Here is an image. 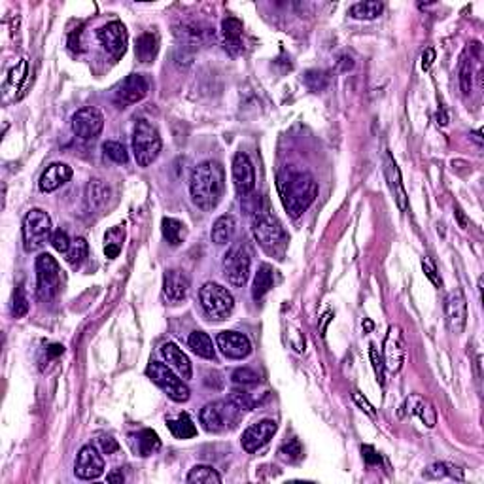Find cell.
Segmentation results:
<instances>
[{
  "instance_id": "1",
  "label": "cell",
  "mask_w": 484,
  "mask_h": 484,
  "mask_svg": "<svg viewBox=\"0 0 484 484\" xmlns=\"http://www.w3.org/2000/svg\"><path fill=\"white\" fill-rule=\"evenodd\" d=\"M277 187L286 212L292 218L303 216L318 197V184L313 178V174L305 171H295L292 167L280 171Z\"/></svg>"
},
{
  "instance_id": "2",
  "label": "cell",
  "mask_w": 484,
  "mask_h": 484,
  "mask_svg": "<svg viewBox=\"0 0 484 484\" xmlns=\"http://www.w3.org/2000/svg\"><path fill=\"white\" fill-rule=\"evenodd\" d=\"M225 192V171L218 161H205L197 165L189 178L192 201L201 210H214L220 205Z\"/></svg>"
},
{
  "instance_id": "3",
  "label": "cell",
  "mask_w": 484,
  "mask_h": 484,
  "mask_svg": "<svg viewBox=\"0 0 484 484\" xmlns=\"http://www.w3.org/2000/svg\"><path fill=\"white\" fill-rule=\"evenodd\" d=\"M252 233L256 236L257 244L269 256H284L286 248H288V233L284 231V225L269 208L256 210V214L252 216Z\"/></svg>"
},
{
  "instance_id": "4",
  "label": "cell",
  "mask_w": 484,
  "mask_h": 484,
  "mask_svg": "<svg viewBox=\"0 0 484 484\" xmlns=\"http://www.w3.org/2000/svg\"><path fill=\"white\" fill-rule=\"evenodd\" d=\"M161 151V136L150 121L138 120L133 129V153L140 167H150Z\"/></svg>"
},
{
  "instance_id": "5",
  "label": "cell",
  "mask_w": 484,
  "mask_h": 484,
  "mask_svg": "<svg viewBox=\"0 0 484 484\" xmlns=\"http://www.w3.org/2000/svg\"><path fill=\"white\" fill-rule=\"evenodd\" d=\"M61 267L55 257L50 254H40L36 257V293L38 299L50 303L61 292Z\"/></svg>"
},
{
  "instance_id": "6",
  "label": "cell",
  "mask_w": 484,
  "mask_h": 484,
  "mask_svg": "<svg viewBox=\"0 0 484 484\" xmlns=\"http://www.w3.org/2000/svg\"><path fill=\"white\" fill-rule=\"evenodd\" d=\"M199 301L205 314L210 320L216 322L225 320L235 308V299H233L231 292L221 284H216V282H207L201 288Z\"/></svg>"
},
{
  "instance_id": "7",
  "label": "cell",
  "mask_w": 484,
  "mask_h": 484,
  "mask_svg": "<svg viewBox=\"0 0 484 484\" xmlns=\"http://www.w3.org/2000/svg\"><path fill=\"white\" fill-rule=\"evenodd\" d=\"M250 265H252V252L248 244L244 241L233 242L227 254L223 256V274L229 284L236 288L246 284L250 277Z\"/></svg>"
},
{
  "instance_id": "8",
  "label": "cell",
  "mask_w": 484,
  "mask_h": 484,
  "mask_svg": "<svg viewBox=\"0 0 484 484\" xmlns=\"http://www.w3.org/2000/svg\"><path fill=\"white\" fill-rule=\"evenodd\" d=\"M51 239V218L42 208H32L23 220V242L27 252L42 248Z\"/></svg>"
},
{
  "instance_id": "9",
  "label": "cell",
  "mask_w": 484,
  "mask_h": 484,
  "mask_svg": "<svg viewBox=\"0 0 484 484\" xmlns=\"http://www.w3.org/2000/svg\"><path fill=\"white\" fill-rule=\"evenodd\" d=\"M146 375L151 378V382L157 384L163 390L172 401L176 403H184L189 399V388L184 380H180L169 365H165L161 362H150V365L146 367Z\"/></svg>"
},
{
  "instance_id": "10",
  "label": "cell",
  "mask_w": 484,
  "mask_h": 484,
  "mask_svg": "<svg viewBox=\"0 0 484 484\" xmlns=\"http://www.w3.org/2000/svg\"><path fill=\"white\" fill-rule=\"evenodd\" d=\"M239 409L225 401H214V403H207L201 409L199 420L203 427L210 431V434H220L227 427L235 426L236 418H239Z\"/></svg>"
},
{
  "instance_id": "11",
  "label": "cell",
  "mask_w": 484,
  "mask_h": 484,
  "mask_svg": "<svg viewBox=\"0 0 484 484\" xmlns=\"http://www.w3.org/2000/svg\"><path fill=\"white\" fill-rule=\"evenodd\" d=\"M445 322L452 335L463 333L467 324V299L462 288H456L445 299Z\"/></svg>"
},
{
  "instance_id": "12",
  "label": "cell",
  "mask_w": 484,
  "mask_h": 484,
  "mask_svg": "<svg viewBox=\"0 0 484 484\" xmlns=\"http://www.w3.org/2000/svg\"><path fill=\"white\" fill-rule=\"evenodd\" d=\"M97 38H99L100 46L106 50L108 55L114 59V61H118V59L125 55L129 36L125 25L121 21H110L104 27H100L97 30Z\"/></svg>"
},
{
  "instance_id": "13",
  "label": "cell",
  "mask_w": 484,
  "mask_h": 484,
  "mask_svg": "<svg viewBox=\"0 0 484 484\" xmlns=\"http://www.w3.org/2000/svg\"><path fill=\"white\" fill-rule=\"evenodd\" d=\"M71 125L74 135L80 136L82 140H91L95 136H99L104 127V115L95 106L80 108L78 112L72 115Z\"/></svg>"
},
{
  "instance_id": "14",
  "label": "cell",
  "mask_w": 484,
  "mask_h": 484,
  "mask_svg": "<svg viewBox=\"0 0 484 484\" xmlns=\"http://www.w3.org/2000/svg\"><path fill=\"white\" fill-rule=\"evenodd\" d=\"M148 89H150V84H148V80L144 78L142 74H131V76H127V78L123 80L120 86H118V89H115V106H133V104L140 102V100L148 95Z\"/></svg>"
},
{
  "instance_id": "15",
  "label": "cell",
  "mask_w": 484,
  "mask_h": 484,
  "mask_svg": "<svg viewBox=\"0 0 484 484\" xmlns=\"http://www.w3.org/2000/svg\"><path fill=\"white\" fill-rule=\"evenodd\" d=\"M407 356L405 337L399 326H390L384 341V367L390 373H398L403 367Z\"/></svg>"
},
{
  "instance_id": "16",
  "label": "cell",
  "mask_w": 484,
  "mask_h": 484,
  "mask_svg": "<svg viewBox=\"0 0 484 484\" xmlns=\"http://www.w3.org/2000/svg\"><path fill=\"white\" fill-rule=\"evenodd\" d=\"M277 422L274 420H261V422H256V424H252L250 427H246L244 429V434H242V449L246 450L248 454H254V452H257L259 449H263L267 443L271 441L272 435L277 434Z\"/></svg>"
},
{
  "instance_id": "17",
  "label": "cell",
  "mask_w": 484,
  "mask_h": 484,
  "mask_svg": "<svg viewBox=\"0 0 484 484\" xmlns=\"http://www.w3.org/2000/svg\"><path fill=\"white\" fill-rule=\"evenodd\" d=\"M174 35L185 46H205L207 42L214 40V29L203 19H185L180 21V25L174 29Z\"/></svg>"
},
{
  "instance_id": "18",
  "label": "cell",
  "mask_w": 484,
  "mask_h": 484,
  "mask_svg": "<svg viewBox=\"0 0 484 484\" xmlns=\"http://www.w3.org/2000/svg\"><path fill=\"white\" fill-rule=\"evenodd\" d=\"M74 473L82 481H93V478H99L104 473V460L93 445H86L84 449L80 450L78 458H76V465H74Z\"/></svg>"
},
{
  "instance_id": "19",
  "label": "cell",
  "mask_w": 484,
  "mask_h": 484,
  "mask_svg": "<svg viewBox=\"0 0 484 484\" xmlns=\"http://www.w3.org/2000/svg\"><path fill=\"white\" fill-rule=\"evenodd\" d=\"M233 182H235V189L241 197L250 195L256 187V171H254V165L250 161V157L244 151H239L233 157Z\"/></svg>"
},
{
  "instance_id": "20",
  "label": "cell",
  "mask_w": 484,
  "mask_h": 484,
  "mask_svg": "<svg viewBox=\"0 0 484 484\" xmlns=\"http://www.w3.org/2000/svg\"><path fill=\"white\" fill-rule=\"evenodd\" d=\"M216 342H218L221 354L229 360H244L252 354L250 339L246 335L236 333V331H221Z\"/></svg>"
},
{
  "instance_id": "21",
  "label": "cell",
  "mask_w": 484,
  "mask_h": 484,
  "mask_svg": "<svg viewBox=\"0 0 484 484\" xmlns=\"http://www.w3.org/2000/svg\"><path fill=\"white\" fill-rule=\"evenodd\" d=\"M401 416H416L420 418L422 424L426 427H434L437 424V411H435L434 403L427 398L420 395V393H411L409 398L403 401L401 405Z\"/></svg>"
},
{
  "instance_id": "22",
  "label": "cell",
  "mask_w": 484,
  "mask_h": 484,
  "mask_svg": "<svg viewBox=\"0 0 484 484\" xmlns=\"http://www.w3.org/2000/svg\"><path fill=\"white\" fill-rule=\"evenodd\" d=\"M189 293V278L180 269H171L163 277V297L169 305H178Z\"/></svg>"
},
{
  "instance_id": "23",
  "label": "cell",
  "mask_w": 484,
  "mask_h": 484,
  "mask_svg": "<svg viewBox=\"0 0 484 484\" xmlns=\"http://www.w3.org/2000/svg\"><path fill=\"white\" fill-rule=\"evenodd\" d=\"M384 174L386 180H388V185H390V192L393 193V199L398 203L399 210L405 212L409 208V199H407L405 185L401 182V172H399L398 163L393 161V157L390 153L384 156Z\"/></svg>"
},
{
  "instance_id": "24",
  "label": "cell",
  "mask_w": 484,
  "mask_h": 484,
  "mask_svg": "<svg viewBox=\"0 0 484 484\" xmlns=\"http://www.w3.org/2000/svg\"><path fill=\"white\" fill-rule=\"evenodd\" d=\"M72 178V169L68 165L64 163H53L50 165L44 174L40 176V182H38V187L42 193H51L59 189L61 185H64L68 180Z\"/></svg>"
},
{
  "instance_id": "25",
  "label": "cell",
  "mask_w": 484,
  "mask_h": 484,
  "mask_svg": "<svg viewBox=\"0 0 484 484\" xmlns=\"http://www.w3.org/2000/svg\"><path fill=\"white\" fill-rule=\"evenodd\" d=\"M161 354H163V357L167 360V365L176 371L180 377L192 378V362H189V357L185 356L184 352H182L174 342H165L163 346H161Z\"/></svg>"
},
{
  "instance_id": "26",
  "label": "cell",
  "mask_w": 484,
  "mask_h": 484,
  "mask_svg": "<svg viewBox=\"0 0 484 484\" xmlns=\"http://www.w3.org/2000/svg\"><path fill=\"white\" fill-rule=\"evenodd\" d=\"M242 21L236 19V17H227L221 21V36H223V44H225V50L231 53V55H239L242 53Z\"/></svg>"
},
{
  "instance_id": "27",
  "label": "cell",
  "mask_w": 484,
  "mask_h": 484,
  "mask_svg": "<svg viewBox=\"0 0 484 484\" xmlns=\"http://www.w3.org/2000/svg\"><path fill=\"white\" fill-rule=\"evenodd\" d=\"M110 199V187L102 180H91L86 187V208L89 212L100 210Z\"/></svg>"
},
{
  "instance_id": "28",
  "label": "cell",
  "mask_w": 484,
  "mask_h": 484,
  "mask_svg": "<svg viewBox=\"0 0 484 484\" xmlns=\"http://www.w3.org/2000/svg\"><path fill=\"white\" fill-rule=\"evenodd\" d=\"M236 231V221L231 214H225V216H220L218 220L214 221L212 231H210V236H212L214 244L218 246H223V244H229L233 241Z\"/></svg>"
},
{
  "instance_id": "29",
  "label": "cell",
  "mask_w": 484,
  "mask_h": 484,
  "mask_svg": "<svg viewBox=\"0 0 484 484\" xmlns=\"http://www.w3.org/2000/svg\"><path fill=\"white\" fill-rule=\"evenodd\" d=\"M272 284H274V271H272L271 265L263 263L256 272V278H254V284H252V297L256 301H261L271 292Z\"/></svg>"
},
{
  "instance_id": "30",
  "label": "cell",
  "mask_w": 484,
  "mask_h": 484,
  "mask_svg": "<svg viewBox=\"0 0 484 484\" xmlns=\"http://www.w3.org/2000/svg\"><path fill=\"white\" fill-rule=\"evenodd\" d=\"M159 51V38L156 32H144L136 40V59L140 63H151Z\"/></svg>"
},
{
  "instance_id": "31",
  "label": "cell",
  "mask_w": 484,
  "mask_h": 484,
  "mask_svg": "<svg viewBox=\"0 0 484 484\" xmlns=\"http://www.w3.org/2000/svg\"><path fill=\"white\" fill-rule=\"evenodd\" d=\"M136 443L133 445V449L138 456H151L156 454L157 450L161 449V439L153 429H142L140 434H136Z\"/></svg>"
},
{
  "instance_id": "32",
  "label": "cell",
  "mask_w": 484,
  "mask_h": 484,
  "mask_svg": "<svg viewBox=\"0 0 484 484\" xmlns=\"http://www.w3.org/2000/svg\"><path fill=\"white\" fill-rule=\"evenodd\" d=\"M187 344L197 356L205 357V360H214V356H216L212 339L205 331H192V335L187 337Z\"/></svg>"
},
{
  "instance_id": "33",
  "label": "cell",
  "mask_w": 484,
  "mask_h": 484,
  "mask_svg": "<svg viewBox=\"0 0 484 484\" xmlns=\"http://www.w3.org/2000/svg\"><path fill=\"white\" fill-rule=\"evenodd\" d=\"M161 229H163L165 241L169 242L171 246H180L187 236V229H185L184 223L180 220H174V218H163Z\"/></svg>"
},
{
  "instance_id": "34",
  "label": "cell",
  "mask_w": 484,
  "mask_h": 484,
  "mask_svg": "<svg viewBox=\"0 0 484 484\" xmlns=\"http://www.w3.org/2000/svg\"><path fill=\"white\" fill-rule=\"evenodd\" d=\"M382 10H384L382 2H378V0H365V2H357V4L350 8V15L354 19L371 21V19H377L378 15L382 14Z\"/></svg>"
},
{
  "instance_id": "35",
  "label": "cell",
  "mask_w": 484,
  "mask_h": 484,
  "mask_svg": "<svg viewBox=\"0 0 484 484\" xmlns=\"http://www.w3.org/2000/svg\"><path fill=\"white\" fill-rule=\"evenodd\" d=\"M167 426L176 439H192L197 435V427L187 414H180L174 420H167Z\"/></svg>"
},
{
  "instance_id": "36",
  "label": "cell",
  "mask_w": 484,
  "mask_h": 484,
  "mask_svg": "<svg viewBox=\"0 0 484 484\" xmlns=\"http://www.w3.org/2000/svg\"><path fill=\"white\" fill-rule=\"evenodd\" d=\"M27 76H29V61L27 59H21L19 63L15 64L14 68H12V72H10V76H8L6 84H4V91H21L23 89V84H25V80H27Z\"/></svg>"
},
{
  "instance_id": "37",
  "label": "cell",
  "mask_w": 484,
  "mask_h": 484,
  "mask_svg": "<svg viewBox=\"0 0 484 484\" xmlns=\"http://www.w3.org/2000/svg\"><path fill=\"white\" fill-rule=\"evenodd\" d=\"M123 239H125V231L120 225L106 231V235H104V254H106L108 259H115L120 256L121 248H123Z\"/></svg>"
},
{
  "instance_id": "38",
  "label": "cell",
  "mask_w": 484,
  "mask_h": 484,
  "mask_svg": "<svg viewBox=\"0 0 484 484\" xmlns=\"http://www.w3.org/2000/svg\"><path fill=\"white\" fill-rule=\"evenodd\" d=\"M187 483L192 484H220L221 477L218 471L210 467V465H195L189 475H187Z\"/></svg>"
},
{
  "instance_id": "39",
  "label": "cell",
  "mask_w": 484,
  "mask_h": 484,
  "mask_svg": "<svg viewBox=\"0 0 484 484\" xmlns=\"http://www.w3.org/2000/svg\"><path fill=\"white\" fill-rule=\"evenodd\" d=\"M87 254H89V244H87L86 239L78 236V239H74L71 242V248L66 252V263L74 267V269H78L80 265L87 259Z\"/></svg>"
},
{
  "instance_id": "40",
  "label": "cell",
  "mask_w": 484,
  "mask_h": 484,
  "mask_svg": "<svg viewBox=\"0 0 484 484\" xmlns=\"http://www.w3.org/2000/svg\"><path fill=\"white\" fill-rule=\"evenodd\" d=\"M278 456L280 460H284L286 463H297L301 462L303 458V447L297 439H290L288 443H284L280 450H278Z\"/></svg>"
},
{
  "instance_id": "41",
  "label": "cell",
  "mask_w": 484,
  "mask_h": 484,
  "mask_svg": "<svg viewBox=\"0 0 484 484\" xmlns=\"http://www.w3.org/2000/svg\"><path fill=\"white\" fill-rule=\"evenodd\" d=\"M227 401L233 407H236L241 413H244V411H252L254 405H256V399L252 398V393L246 392V390H231L227 395Z\"/></svg>"
},
{
  "instance_id": "42",
  "label": "cell",
  "mask_w": 484,
  "mask_h": 484,
  "mask_svg": "<svg viewBox=\"0 0 484 484\" xmlns=\"http://www.w3.org/2000/svg\"><path fill=\"white\" fill-rule=\"evenodd\" d=\"M305 84L313 91H324L329 86L328 72L324 71H308L305 74Z\"/></svg>"
},
{
  "instance_id": "43",
  "label": "cell",
  "mask_w": 484,
  "mask_h": 484,
  "mask_svg": "<svg viewBox=\"0 0 484 484\" xmlns=\"http://www.w3.org/2000/svg\"><path fill=\"white\" fill-rule=\"evenodd\" d=\"M231 380L239 386H256L259 384V375L250 367H239V369L233 371Z\"/></svg>"
},
{
  "instance_id": "44",
  "label": "cell",
  "mask_w": 484,
  "mask_h": 484,
  "mask_svg": "<svg viewBox=\"0 0 484 484\" xmlns=\"http://www.w3.org/2000/svg\"><path fill=\"white\" fill-rule=\"evenodd\" d=\"M102 150H104V153H106L114 163H127L129 161V153L123 144L114 142V140H108V142L102 144Z\"/></svg>"
},
{
  "instance_id": "45",
  "label": "cell",
  "mask_w": 484,
  "mask_h": 484,
  "mask_svg": "<svg viewBox=\"0 0 484 484\" xmlns=\"http://www.w3.org/2000/svg\"><path fill=\"white\" fill-rule=\"evenodd\" d=\"M471 87H473V68H471L469 59L463 55L460 63V89L463 95H469Z\"/></svg>"
},
{
  "instance_id": "46",
  "label": "cell",
  "mask_w": 484,
  "mask_h": 484,
  "mask_svg": "<svg viewBox=\"0 0 484 484\" xmlns=\"http://www.w3.org/2000/svg\"><path fill=\"white\" fill-rule=\"evenodd\" d=\"M12 313H14L15 318H23L25 314L29 313V301H27V295H25V288H23V286H17V288H15Z\"/></svg>"
},
{
  "instance_id": "47",
  "label": "cell",
  "mask_w": 484,
  "mask_h": 484,
  "mask_svg": "<svg viewBox=\"0 0 484 484\" xmlns=\"http://www.w3.org/2000/svg\"><path fill=\"white\" fill-rule=\"evenodd\" d=\"M50 242H51V246L57 250V252H61V254H66L68 248H71V239H68V235H66V231H64V229L53 231V233H51Z\"/></svg>"
},
{
  "instance_id": "48",
  "label": "cell",
  "mask_w": 484,
  "mask_h": 484,
  "mask_svg": "<svg viewBox=\"0 0 484 484\" xmlns=\"http://www.w3.org/2000/svg\"><path fill=\"white\" fill-rule=\"evenodd\" d=\"M422 269H424V274H426L431 282H434V286H441L443 280L441 277H439V272H437V267H435L434 259L431 257H424L422 259Z\"/></svg>"
},
{
  "instance_id": "49",
  "label": "cell",
  "mask_w": 484,
  "mask_h": 484,
  "mask_svg": "<svg viewBox=\"0 0 484 484\" xmlns=\"http://www.w3.org/2000/svg\"><path fill=\"white\" fill-rule=\"evenodd\" d=\"M369 352H371V362H373V367H375V373H377L378 382H380V384H384V362L380 360V354H378L377 348H375V344H371Z\"/></svg>"
},
{
  "instance_id": "50",
  "label": "cell",
  "mask_w": 484,
  "mask_h": 484,
  "mask_svg": "<svg viewBox=\"0 0 484 484\" xmlns=\"http://www.w3.org/2000/svg\"><path fill=\"white\" fill-rule=\"evenodd\" d=\"M99 445L100 449H102V452L104 454H114V452H118L120 450V445H118V441H115L114 437H110V435H102L99 439Z\"/></svg>"
},
{
  "instance_id": "51",
  "label": "cell",
  "mask_w": 484,
  "mask_h": 484,
  "mask_svg": "<svg viewBox=\"0 0 484 484\" xmlns=\"http://www.w3.org/2000/svg\"><path fill=\"white\" fill-rule=\"evenodd\" d=\"M362 452H363V460L369 463V465H373V463H380V456L377 454V450L373 449V447H363Z\"/></svg>"
},
{
  "instance_id": "52",
  "label": "cell",
  "mask_w": 484,
  "mask_h": 484,
  "mask_svg": "<svg viewBox=\"0 0 484 484\" xmlns=\"http://www.w3.org/2000/svg\"><path fill=\"white\" fill-rule=\"evenodd\" d=\"M354 401H356L357 405L362 407L363 411H365V413L369 414V416H375V409H373V405H371V403H369V401H367V399L362 398V393H360V392H354Z\"/></svg>"
},
{
  "instance_id": "53",
  "label": "cell",
  "mask_w": 484,
  "mask_h": 484,
  "mask_svg": "<svg viewBox=\"0 0 484 484\" xmlns=\"http://www.w3.org/2000/svg\"><path fill=\"white\" fill-rule=\"evenodd\" d=\"M435 61V50L434 48H427L424 53H422V71H429V66L434 64Z\"/></svg>"
},
{
  "instance_id": "54",
  "label": "cell",
  "mask_w": 484,
  "mask_h": 484,
  "mask_svg": "<svg viewBox=\"0 0 484 484\" xmlns=\"http://www.w3.org/2000/svg\"><path fill=\"white\" fill-rule=\"evenodd\" d=\"M106 481L108 483H123V475H121V471H114V473H110V475H106Z\"/></svg>"
},
{
  "instance_id": "55",
  "label": "cell",
  "mask_w": 484,
  "mask_h": 484,
  "mask_svg": "<svg viewBox=\"0 0 484 484\" xmlns=\"http://www.w3.org/2000/svg\"><path fill=\"white\" fill-rule=\"evenodd\" d=\"M63 352H64V348L61 346V344H53V346H50V348H48V354H50V356H59V354H63Z\"/></svg>"
},
{
  "instance_id": "56",
  "label": "cell",
  "mask_w": 484,
  "mask_h": 484,
  "mask_svg": "<svg viewBox=\"0 0 484 484\" xmlns=\"http://www.w3.org/2000/svg\"><path fill=\"white\" fill-rule=\"evenodd\" d=\"M456 214H458V220H460V225H462V227H465V225H467V221H465V218H463L462 208L456 207Z\"/></svg>"
},
{
  "instance_id": "57",
  "label": "cell",
  "mask_w": 484,
  "mask_h": 484,
  "mask_svg": "<svg viewBox=\"0 0 484 484\" xmlns=\"http://www.w3.org/2000/svg\"><path fill=\"white\" fill-rule=\"evenodd\" d=\"M471 136H473V140H475V142H477L478 146L483 144V138H481V131H475V133H473V135H471Z\"/></svg>"
}]
</instances>
